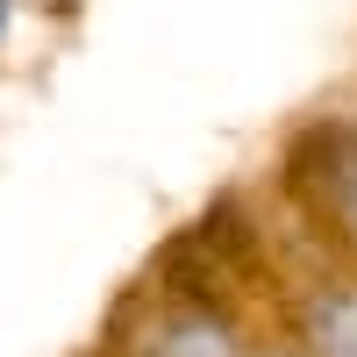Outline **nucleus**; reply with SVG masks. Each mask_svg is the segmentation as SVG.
Here are the masks:
<instances>
[{
    "instance_id": "obj_1",
    "label": "nucleus",
    "mask_w": 357,
    "mask_h": 357,
    "mask_svg": "<svg viewBox=\"0 0 357 357\" xmlns=\"http://www.w3.org/2000/svg\"><path fill=\"white\" fill-rule=\"evenodd\" d=\"M114 329H122V357H250L243 314L193 286H165L158 301L136 307L122 301Z\"/></svg>"
},
{
    "instance_id": "obj_2",
    "label": "nucleus",
    "mask_w": 357,
    "mask_h": 357,
    "mask_svg": "<svg viewBox=\"0 0 357 357\" xmlns=\"http://www.w3.org/2000/svg\"><path fill=\"white\" fill-rule=\"evenodd\" d=\"M293 158H301V200L321 222V236H329L336 272L357 279V122L350 129H314Z\"/></svg>"
},
{
    "instance_id": "obj_3",
    "label": "nucleus",
    "mask_w": 357,
    "mask_h": 357,
    "mask_svg": "<svg viewBox=\"0 0 357 357\" xmlns=\"http://www.w3.org/2000/svg\"><path fill=\"white\" fill-rule=\"evenodd\" d=\"M286 336L301 343L307 357H357V279L350 272H321L301 286V301H293V321Z\"/></svg>"
},
{
    "instance_id": "obj_4",
    "label": "nucleus",
    "mask_w": 357,
    "mask_h": 357,
    "mask_svg": "<svg viewBox=\"0 0 357 357\" xmlns=\"http://www.w3.org/2000/svg\"><path fill=\"white\" fill-rule=\"evenodd\" d=\"M250 357H307L293 336H272V343H250Z\"/></svg>"
},
{
    "instance_id": "obj_5",
    "label": "nucleus",
    "mask_w": 357,
    "mask_h": 357,
    "mask_svg": "<svg viewBox=\"0 0 357 357\" xmlns=\"http://www.w3.org/2000/svg\"><path fill=\"white\" fill-rule=\"evenodd\" d=\"M8 22H15V8H8V0H0V36H8Z\"/></svg>"
}]
</instances>
